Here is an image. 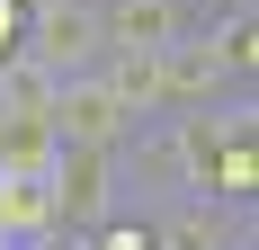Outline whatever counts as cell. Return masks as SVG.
<instances>
[{
  "instance_id": "cell-1",
  "label": "cell",
  "mask_w": 259,
  "mask_h": 250,
  "mask_svg": "<svg viewBox=\"0 0 259 250\" xmlns=\"http://www.w3.org/2000/svg\"><path fill=\"white\" fill-rule=\"evenodd\" d=\"M45 125L63 134V143H107V152H125L143 125L125 116V99L107 90V72L90 63V72H63L54 80V107H45Z\"/></svg>"
},
{
  "instance_id": "cell-2",
  "label": "cell",
  "mask_w": 259,
  "mask_h": 250,
  "mask_svg": "<svg viewBox=\"0 0 259 250\" xmlns=\"http://www.w3.org/2000/svg\"><path fill=\"white\" fill-rule=\"evenodd\" d=\"M18 54H36L54 80L63 72H90L99 63V0H27V36H18Z\"/></svg>"
},
{
  "instance_id": "cell-3",
  "label": "cell",
  "mask_w": 259,
  "mask_h": 250,
  "mask_svg": "<svg viewBox=\"0 0 259 250\" xmlns=\"http://www.w3.org/2000/svg\"><path fill=\"white\" fill-rule=\"evenodd\" d=\"M152 250H250V205L224 197H152Z\"/></svg>"
},
{
  "instance_id": "cell-4",
  "label": "cell",
  "mask_w": 259,
  "mask_h": 250,
  "mask_svg": "<svg viewBox=\"0 0 259 250\" xmlns=\"http://www.w3.org/2000/svg\"><path fill=\"white\" fill-rule=\"evenodd\" d=\"M214 0H99V45L107 54H161L206 18Z\"/></svg>"
},
{
  "instance_id": "cell-5",
  "label": "cell",
  "mask_w": 259,
  "mask_h": 250,
  "mask_svg": "<svg viewBox=\"0 0 259 250\" xmlns=\"http://www.w3.org/2000/svg\"><path fill=\"white\" fill-rule=\"evenodd\" d=\"M45 107H54V72L36 54H9L0 63V116H45Z\"/></svg>"
},
{
  "instance_id": "cell-6",
  "label": "cell",
  "mask_w": 259,
  "mask_h": 250,
  "mask_svg": "<svg viewBox=\"0 0 259 250\" xmlns=\"http://www.w3.org/2000/svg\"><path fill=\"white\" fill-rule=\"evenodd\" d=\"M90 250H152V215L143 205H107L90 224Z\"/></svg>"
},
{
  "instance_id": "cell-7",
  "label": "cell",
  "mask_w": 259,
  "mask_h": 250,
  "mask_svg": "<svg viewBox=\"0 0 259 250\" xmlns=\"http://www.w3.org/2000/svg\"><path fill=\"white\" fill-rule=\"evenodd\" d=\"M18 36H27V0H0V63L18 54Z\"/></svg>"
},
{
  "instance_id": "cell-8",
  "label": "cell",
  "mask_w": 259,
  "mask_h": 250,
  "mask_svg": "<svg viewBox=\"0 0 259 250\" xmlns=\"http://www.w3.org/2000/svg\"><path fill=\"white\" fill-rule=\"evenodd\" d=\"M0 250H9V241H0Z\"/></svg>"
}]
</instances>
